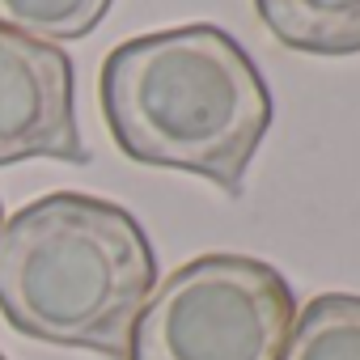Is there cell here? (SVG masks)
I'll list each match as a JSON object with an SVG mask.
<instances>
[{
  "mask_svg": "<svg viewBox=\"0 0 360 360\" xmlns=\"http://www.w3.org/2000/svg\"><path fill=\"white\" fill-rule=\"evenodd\" d=\"M102 119L123 157L183 169L242 195L276 102L250 51L212 22L119 43L98 77Z\"/></svg>",
  "mask_w": 360,
  "mask_h": 360,
  "instance_id": "obj_1",
  "label": "cell"
},
{
  "mask_svg": "<svg viewBox=\"0 0 360 360\" xmlns=\"http://www.w3.org/2000/svg\"><path fill=\"white\" fill-rule=\"evenodd\" d=\"M153 284V242L110 200L51 191L0 225V314L26 339L127 360Z\"/></svg>",
  "mask_w": 360,
  "mask_h": 360,
  "instance_id": "obj_2",
  "label": "cell"
},
{
  "mask_svg": "<svg viewBox=\"0 0 360 360\" xmlns=\"http://www.w3.org/2000/svg\"><path fill=\"white\" fill-rule=\"evenodd\" d=\"M297 322L288 280L250 255H200L144 301L127 360H280Z\"/></svg>",
  "mask_w": 360,
  "mask_h": 360,
  "instance_id": "obj_3",
  "label": "cell"
},
{
  "mask_svg": "<svg viewBox=\"0 0 360 360\" xmlns=\"http://www.w3.org/2000/svg\"><path fill=\"white\" fill-rule=\"evenodd\" d=\"M51 157L85 165L72 60L56 43L0 30V165Z\"/></svg>",
  "mask_w": 360,
  "mask_h": 360,
  "instance_id": "obj_4",
  "label": "cell"
},
{
  "mask_svg": "<svg viewBox=\"0 0 360 360\" xmlns=\"http://www.w3.org/2000/svg\"><path fill=\"white\" fill-rule=\"evenodd\" d=\"M259 22L288 51L356 56L360 51V0H255Z\"/></svg>",
  "mask_w": 360,
  "mask_h": 360,
  "instance_id": "obj_5",
  "label": "cell"
},
{
  "mask_svg": "<svg viewBox=\"0 0 360 360\" xmlns=\"http://www.w3.org/2000/svg\"><path fill=\"white\" fill-rule=\"evenodd\" d=\"M280 360H360V297L322 292L305 301Z\"/></svg>",
  "mask_w": 360,
  "mask_h": 360,
  "instance_id": "obj_6",
  "label": "cell"
},
{
  "mask_svg": "<svg viewBox=\"0 0 360 360\" xmlns=\"http://www.w3.org/2000/svg\"><path fill=\"white\" fill-rule=\"evenodd\" d=\"M115 0H0V30L39 43L85 39L102 26Z\"/></svg>",
  "mask_w": 360,
  "mask_h": 360,
  "instance_id": "obj_7",
  "label": "cell"
},
{
  "mask_svg": "<svg viewBox=\"0 0 360 360\" xmlns=\"http://www.w3.org/2000/svg\"><path fill=\"white\" fill-rule=\"evenodd\" d=\"M0 225H5V204H0Z\"/></svg>",
  "mask_w": 360,
  "mask_h": 360,
  "instance_id": "obj_8",
  "label": "cell"
},
{
  "mask_svg": "<svg viewBox=\"0 0 360 360\" xmlns=\"http://www.w3.org/2000/svg\"><path fill=\"white\" fill-rule=\"evenodd\" d=\"M0 360H9V356H5V352H0Z\"/></svg>",
  "mask_w": 360,
  "mask_h": 360,
  "instance_id": "obj_9",
  "label": "cell"
}]
</instances>
